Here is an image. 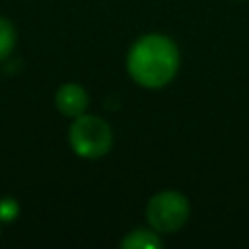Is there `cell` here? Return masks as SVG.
<instances>
[{
  "instance_id": "cell-3",
  "label": "cell",
  "mask_w": 249,
  "mask_h": 249,
  "mask_svg": "<svg viewBox=\"0 0 249 249\" xmlns=\"http://www.w3.org/2000/svg\"><path fill=\"white\" fill-rule=\"evenodd\" d=\"M189 214V198L171 189L156 193L146 204V220L158 233H175L187 224Z\"/></svg>"
},
{
  "instance_id": "cell-5",
  "label": "cell",
  "mask_w": 249,
  "mask_h": 249,
  "mask_svg": "<svg viewBox=\"0 0 249 249\" xmlns=\"http://www.w3.org/2000/svg\"><path fill=\"white\" fill-rule=\"evenodd\" d=\"M163 245L160 233L156 230H146V228H138L128 231L123 239H121V247L123 249H160Z\"/></svg>"
},
{
  "instance_id": "cell-1",
  "label": "cell",
  "mask_w": 249,
  "mask_h": 249,
  "mask_svg": "<svg viewBox=\"0 0 249 249\" xmlns=\"http://www.w3.org/2000/svg\"><path fill=\"white\" fill-rule=\"evenodd\" d=\"M179 60V49L171 37L146 33L130 45L126 53V72L138 86L158 89L177 76Z\"/></svg>"
},
{
  "instance_id": "cell-7",
  "label": "cell",
  "mask_w": 249,
  "mask_h": 249,
  "mask_svg": "<svg viewBox=\"0 0 249 249\" xmlns=\"http://www.w3.org/2000/svg\"><path fill=\"white\" fill-rule=\"evenodd\" d=\"M18 214H19V206L14 198H2L0 200V220L12 222V220H16Z\"/></svg>"
},
{
  "instance_id": "cell-2",
  "label": "cell",
  "mask_w": 249,
  "mask_h": 249,
  "mask_svg": "<svg viewBox=\"0 0 249 249\" xmlns=\"http://www.w3.org/2000/svg\"><path fill=\"white\" fill-rule=\"evenodd\" d=\"M68 142L76 156L84 160L103 158L113 146V130L109 123L97 115H80L68 130Z\"/></svg>"
},
{
  "instance_id": "cell-4",
  "label": "cell",
  "mask_w": 249,
  "mask_h": 249,
  "mask_svg": "<svg viewBox=\"0 0 249 249\" xmlns=\"http://www.w3.org/2000/svg\"><path fill=\"white\" fill-rule=\"evenodd\" d=\"M54 105L56 109L64 115V117H80L86 113L88 105H89V95L88 91L80 86V84H74V82H68V84H62L56 93H54Z\"/></svg>"
},
{
  "instance_id": "cell-6",
  "label": "cell",
  "mask_w": 249,
  "mask_h": 249,
  "mask_svg": "<svg viewBox=\"0 0 249 249\" xmlns=\"http://www.w3.org/2000/svg\"><path fill=\"white\" fill-rule=\"evenodd\" d=\"M16 47V27L10 19L0 16V60H6Z\"/></svg>"
}]
</instances>
